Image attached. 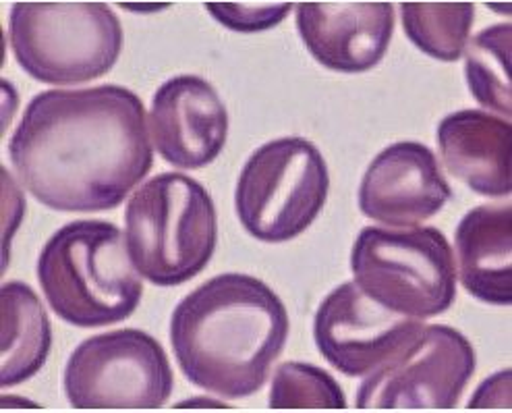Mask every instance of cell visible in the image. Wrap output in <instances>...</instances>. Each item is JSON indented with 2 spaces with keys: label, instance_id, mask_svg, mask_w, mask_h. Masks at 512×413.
<instances>
[{
  "label": "cell",
  "instance_id": "obj_1",
  "mask_svg": "<svg viewBox=\"0 0 512 413\" xmlns=\"http://www.w3.org/2000/svg\"><path fill=\"white\" fill-rule=\"evenodd\" d=\"M23 187L56 212H104L154 167L146 106L129 88L48 90L23 110L9 142Z\"/></svg>",
  "mask_w": 512,
  "mask_h": 413
},
{
  "label": "cell",
  "instance_id": "obj_2",
  "mask_svg": "<svg viewBox=\"0 0 512 413\" xmlns=\"http://www.w3.org/2000/svg\"><path fill=\"white\" fill-rule=\"evenodd\" d=\"M289 339V312L264 281L224 272L185 295L170 318L181 372L222 399L251 397L266 384Z\"/></svg>",
  "mask_w": 512,
  "mask_h": 413
},
{
  "label": "cell",
  "instance_id": "obj_3",
  "mask_svg": "<svg viewBox=\"0 0 512 413\" xmlns=\"http://www.w3.org/2000/svg\"><path fill=\"white\" fill-rule=\"evenodd\" d=\"M36 272L50 310L77 328L119 324L144 295L125 233L110 220L61 227L44 243Z\"/></svg>",
  "mask_w": 512,
  "mask_h": 413
},
{
  "label": "cell",
  "instance_id": "obj_4",
  "mask_svg": "<svg viewBox=\"0 0 512 413\" xmlns=\"http://www.w3.org/2000/svg\"><path fill=\"white\" fill-rule=\"evenodd\" d=\"M125 239L141 279L156 287L183 285L195 279L216 252L214 200L199 181L183 173H160L131 196Z\"/></svg>",
  "mask_w": 512,
  "mask_h": 413
},
{
  "label": "cell",
  "instance_id": "obj_5",
  "mask_svg": "<svg viewBox=\"0 0 512 413\" xmlns=\"http://www.w3.org/2000/svg\"><path fill=\"white\" fill-rule=\"evenodd\" d=\"M123 25L106 3H15L9 44L40 84L77 86L106 75L123 52Z\"/></svg>",
  "mask_w": 512,
  "mask_h": 413
},
{
  "label": "cell",
  "instance_id": "obj_6",
  "mask_svg": "<svg viewBox=\"0 0 512 413\" xmlns=\"http://www.w3.org/2000/svg\"><path fill=\"white\" fill-rule=\"evenodd\" d=\"M355 285L376 304L425 320L457 299V266L436 227H365L351 250Z\"/></svg>",
  "mask_w": 512,
  "mask_h": 413
},
{
  "label": "cell",
  "instance_id": "obj_7",
  "mask_svg": "<svg viewBox=\"0 0 512 413\" xmlns=\"http://www.w3.org/2000/svg\"><path fill=\"white\" fill-rule=\"evenodd\" d=\"M328 191L330 171L316 144L295 135L278 137L243 164L235 210L253 239L284 243L314 225Z\"/></svg>",
  "mask_w": 512,
  "mask_h": 413
},
{
  "label": "cell",
  "instance_id": "obj_8",
  "mask_svg": "<svg viewBox=\"0 0 512 413\" xmlns=\"http://www.w3.org/2000/svg\"><path fill=\"white\" fill-rule=\"evenodd\" d=\"M175 378L164 347L139 328L85 339L65 366L63 389L75 409H158Z\"/></svg>",
  "mask_w": 512,
  "mask_h": 413
},
{
  "label": "cell",
  "instance_id": "obj_9",
  "mask_svg": "<svg viewBox=\"0 0 512 413\" xmlns=\"http://www.w3.org/2000/svg\"><path fill=\"white\" fill-rule=\"evenodd\" d=\"M475 349L461 330L423 326L357 389L359 409H452L475 372Z\"/></svg>",
  "mask_w": 512,
  "mask_h": 413
},
{
  "label": "cell",
  "instance_id": "obj_10",
  "mask_svg": "<svg viewBox=\"0 0 512 413\" xmlns=\"http://www.w3.org/2000/svg\"><path fill=\"white\" fill-rule=\"evenodd\" d=\"M421 328V320L376 304L355 281H349L322 299L314 318V341L334 370L365 378L405 347Z\"/></svg>",
  "mask_w": 512,
  "mask_h": 413
},
{
  "label": "cell",
  "instance_id": "obj_11",
  "mask_svg": "<svg viewBox=\"0 0 512 413\" xmlns=\"http://www.w3.org/2000/svg\"><path fill=\"white\" fill-rule=\"evenodd\" d=\"M229 110L208 79L185 73L156 90L150 131L158 154L170 167L197 171L212 164L229 137Z\"/></svg>",
  "mask_w": 512,
  "mask_h": 413
},
{
  "label": "cell",
  "instance_id": "obj_12",
  "mask_svg": "<svg viewBox=\"0 0 512 413\" xmlns=\"http://www.w3.org/2000/svg\"><path fill=\"white\" fill-rule=\"evenodd\" d=\"M452 189L436 154L421 142H396L384 148L359 185V210L386 227H413L436 216Z\"/></svg>",
  "mask_w": 512,
  "mask_h": 413
},
{
  "label": "cell",
  "instance_id": "obj_13",
  "mask_svg": "<svg viewBox=\"0 0 512 413\" xmlns=\"http://www.w3.org/2000/svg\"><path fill=\"white\" fill-rule=\"evenodd\" d=\"M295 13L311 57L336 73L378 67L394 34L392 3H299Z\"/></svg>",
  "mask_w": 512,
  "mask_h": 413
},
{
  "label": "cell",
  "instance_id": "obj_14",
  "mask_svg": "<svg viewBox=\"0 0 512 413\" xmlns=\"http://www.w3.org/2000/svg\"><path fill=\"white\" fill-rule=\"evenodd\" d=\"M512 125L488 110L463 108L438 125V150L450 175L486 198H508Z\"/></svg>",
  "mask_w": 512,
  "mask_h": 413
},
{
  "label": "cell",
  "instance_id": "obj_15",
  "mask_svg": "<svg viewBox=\"0 0 512 413\" xmlns=\"http://www.w3.org/2000/svg\"><path fill=\"white\" fill-rule=\"evenodd\" d=\"M459 279L483 304L510 306L512 301V206L483 204L471 208L454 233Z\"/></svg>",
  "mask_w": 512,
  "mask_h": 413
},
{
  "label": "cell",
  "instance_id": "obj_16",
  "mask_svg": "<svg viewBox=\"0 0 512 413\" xmlns=\"http://www.w3.org/2000/svg\"><path fill=\"white\" fill-rule=\"evenodd\" d=\"M0 387L11 389L34 378L52 349V328L40 297L21 281L0 289Z\"/></svg>",
  "mask_w": 512,
  "mask_h": 413
},
{
  "label": "cell",
  "instance_id": "obj_17",
  "mask_svg": "<svg viewBox=\"0 0 512 413\" xmlns=\"http://www.w3.org/2000/svg\"><path fill=\"white\" fill-rule=\"evenodd\" d=\"M510 46L512 25L496 23L475 34L465 48V79L471 96L502 119L512 117Z\"/></svg>",
  "mask_w": 512,
  "mask_h": 413
},
{
  "label": "cell",
  "instance_id": "obj_18",
  "mask_svg": "<svg viewBox=\"0 0 512 413\" xmlns=\"http://www.w3.org/2000/svg\"><path fill=\"white\" fill-rule=\"evenodd\" d=\"M401 19L407 38L428 57L459 61L473 27V3H401Z\"/></svg>",
  "mask_w": 512,
  "mask_h": 413
},
{
  "label": "cell",
  "instance_id": "obj_19",
  "mask_svg": "<svg viewBox=\"0 0 512 413\" xmlns=\"http://www.w3.org/2000/svg\"><path fill=\"white\" fill-rule=\"evenodd\" d=\"M268 405L272 409H345L347 397L324 368L284 362L272 376Z\"/></svg>",
  "mask_w": 512,
  "mask_h": 413
},
{
  "label": "cell",
  "instance_id": "obj_20",
  "mask_svg": "<svg viewBox=\"0 0 512 413\" xmlns=\"http://www.w3.org/2000/svg\"><path fill=\"white\" fill-rule=\"evenodd\" d=\"M208 13L226 30L260 34L280 25L295 9L293 3H206Z\"/></svg>",
  "mask_w": 512,
  "mask_h": 413
},
{
  "label": "cell",
  "instance_id": "obj_21",
  "mask_svg": "<svg viewBox=\"0 0 512 413\" xmlns=\"http://www.w3.org/2000/svg\"><path fill=\"white\" fill-rule=\"evenodd\" d=\"M469 407H473V409H477V407L508 409L510 407V370L506 368V370L490 376L488 380H483V384H479L475 395L471 397Z\"/></svg>",
  "mask_w": 512,
  "mask_h": 413
},
{
  "label": "cell",
  "instance_id": "obj_22",
  "mask_svg": "<svg viewBox=\"0 0 512 413\" xmlns=\"http://www.w3.org/2000/svg\"><path fill=\"white\" fill-rule=\"evenodd\" d=\"M193 405H204V407H216V409H226V403L224 401H216V399H189V401H183V403H177L175 407L177 409H187V407H193Z\"/></svg>",
  "mask_w": 512,
  "mask_h": 413
}]
</instances>
